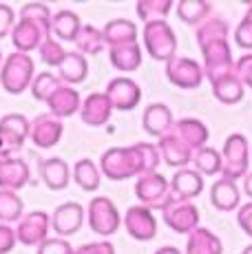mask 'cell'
<instances>
[{
	"label": "cell",
	"instance_id": "cell-1",
	"mask_svg": "<svg viewBox=\"0 0 252 254\" xmlns=\"http://www.w3.org/2000/svg\"><path fill=\"white\" fill-rule=\"evenodd\" d=\"M100 170L111 182H124L130 177H142L144 175V162L139 153V144L133 146H113L104 150L100 157Z\"/></svg>",
	"mask_w": 252,
	"mask_h": 254
},
{
	"label": "cell",
	"instance_id": "cell-2",
	"mask_svg": "<svg viewBox=\"0 0 252 254\" xmlns=\"http://www.w3.org/2000/svg\"><path fill=\"white\" fill-rule=\"evenodd\" d=\"M36 80V62L29 53H9L0 69V84L9 95H20Z\"/></svg>",
	"mask_w": 252,
	"mask_h": 254
},
{
	"label": "cell",
	"instance_id": "cell-3",
	"mask_svg": "<svg viewBox=\"0 0 252 254\" xmlns=\"http://www.w3.org/2000/svg\"><path fill=\"white\" fill-rule=\"evenodd\" d=\"M144 49L157 62H171L177 56V36L166 20H155L144 24Z\"/></svg>",
	"mask_w": 252,
	"mask_h": 254
},
{
	"label": "cell",
	"instance_id": "cell-4",
	"mask_svg": "<svg viewBox=\"0 0 252 254\" xmlns=\"http://www.w3.org/2000/svg\"><path fill=\"white\" fill-rule=\"evenodd\" d=\"M221 157H224V173H221V177L230 179V182L244 179L248 175V164H250V144L246 139V135L241 133L228 135L224 141Z\"/></svg>",
	"mask_w": 252,
	"mask_h": 254
},
{
	"label": "cell",
	"instance_id": "cell-5",
	"mask_svg": "<svg viewBox=\"0 0 252 254\" xmlns=\"http://www.w3.org/2000/svg\"><path fill=\"white\" fill-rule=\"evenodd\" d=\"M135 197L139 206H146L151 210H162L171 201V182L162 173H148L137 177L135 182Z\"/></svg>",
	"mask_w": 252,
	"mask_h": 254
},
{
	"label": "cell",
	"instance_id": "cell-6",
	"mask_svg": "<svg viewBox=\"0 0 252 254\" xmlns=\"http://www.w3.org/2000/svg\"><path fill=\"white\" fill-rule=\"evenodd\" d=\"M86 221L89 228L100 237H111L120 230L122 226V217H120V210L111 201L109 197H93L86 208Z\"/></svg>",
	"mask_w": 252,
	"mask_h": 254
},
{
	"label": "cell",
	"instance_id": "cell-7",
	"mask_svg": "<svg viewBox=\"0 0 252 254\" xmlns=\"http://www.w3.org/2000/svg\"><path fill=\"white\" fill-rule=\"evenodd\" d=\"M201 56H203V73H206L208 82H215L224 75H230L237 69V60H232V49L228 40H217L210 45L201 47Z\"/></svg>",
	"mask_w": 252,
	"mask_h": 254
},
{
	"label": "cell",
	"instance_id": "cell-8",
	"mask_svg": "<svg viewBox=\"0 0 252 254\" xmlns=\"http://www.w3.org/2000/svg\"><path fill=\"white\" fill-rule=\"evenodd\" d=\"M31 133V122L20 113H9L0 120V155L13 157L25 146Z\"/></svg>",
	"mask_w": 252,
	"mask_h": 254
},
{
	"label": "cell",
	"instance_id": "cell-9",
	"mask_svg": "<svg viewBox=\"0 0 252 254\" xmlns=\"http://www.w3.org/2000/svg\"><path fill=\"white\" fill-rule=\"evenodd\" d=\"M164 223L177 234H190L199 228V208L192 201L171 197V201L162 208Z\"/></svg>",
	"mask_w": 252,
	"mask_h": 254
},
{
	"label": "cell",
	"instance_id": "cell-10",
	"mask_svg": "<svg viewBox=\"0 0 252 254\" xmlns=\"http://www.w3.org/2000/svg\"><path fill=\"white\" fill-rule=\"evenodd\" d=\"M166 77L171 80V84L190 91L199 89L206 73H203L201 64H197V60L186 56H175L171 62H166Z\"/></svg>",
	"mask_w": 252,
	"mask_h": 254
},
{
	"label": "cell",
	"instance_id": "cell-11",
	"mask_svg": "<svg viewBox=\"0 0 252 254\" xmlns=\"http://www.w3.org/2000/svg\"><path fill=\"white\" fill-rule=\"evenodd\" d=\"M49 230H51V217L45 210H33V212L25 214L18 221L16 237L22 246L38 248L40 243H45L49 239Z\"/></svg>",
	"mask_w": 252,
	"mask_h": 254
},
{
	"label": "cell",
	"instance_id": "cell-12",
	"mask_svg": "<svg viewBox=\"0 0 252 254\" xmlns=\"http://www.w3.org/2000/svg\"><path fill=\"white\" fill-rule=\"evenodd\" d=\"M126 232L135 239V241H153L157 237V219H155L153 210L146 206H130L126 210L122 219Z\"/></svg>",
	"mask_w": 252,
	"mask_h": 254
},
{
	"label": "cell",
	"instance_id": "cell-13",
	"mask_svg": "<svg viewBox=\"0 0 252 254\" xmlns=\"http://www.w3.org/2000/svg\"><path fill=\"white\" fill-rule=\"evenodd\" d=\"M104 93L115 111H133L135 106L142 102V89H139V84L126 75L113 77V80L106 84Z\"/></svg>",
	"mask_w": 252,
	"mask_h": 254
},
{
	"label": "cell",
	"instance_id": "cell-14",
	"mask_svg": "<svg viewBox=\"0 0 252 254\" xmlns=\"http://www.w3.org/2000/svg\"><path fill=\"white\" fill-rule=\"evenodd\" d=\"M84 219H86V212L80 203L66 201V203H60V206L53 210L51 228L56 230L58 237L66 239V237H73V234L80 232V228L84 226Z\"/></svg>",
	"mask_w": 252,
	"mask_h": 254
},
{
	"label": "cell",
	"instance_id": "cell-15",
	"mask_svg": "<svg viewBox=\"0 0 252 254\" xmlns=\"http://www.w3.org/2000/svg\"><path fill=\"white\" fill-rule=\"evenodd\" d=\"M62 133H64L62 120H58V117L51 113H42L31 122L29 139H31L38 148H53V146L62 139Z\"/></svg>",
	"mask_w": 252,
	"mask_h": 254
},
{
	"label": "cell",
	"instance_id": "cell-16",
	"mask_svg": "<svg viewBox=\"0 0 252 254\" xmlns=\"http://www.w3.org/2000/svg\"><path fill=\"white\" fill-rule=\"evenodd\" d=\"M157 148L159 153H162V159L166 166H171V168H186L188 164L192 162V157H195V153H192L190 148H188L186 144L182 141L179 135H175V130H168L166 135H162L157 141Z\"/></svg>",
	"mask_w": 252,
	"mask_h": 254
},
{
	"label": "cell",
	"instance_id": "cell-17",
	"mask_svg": "<svg viewBox=\"0 0 252 254\" xmlns=\"http://www.w3.org/2000/svg\"><path fill=\"white\" fill-rule=\"evenodd\" d=\"M31 182L29 164L20 157H4L0 155V190H22Z\"/></svg>",
	"mask_w": 252,
	"mask_h": 254
},
{
	"label": "cell",
	"instance_id": "cell-18",
	"mask_svg": "<svg viewBox=\"0 0 252 254\" xmlns=\"http://www.w3.org/2000/svg\"><path fill=\"white\" fill-rule=\"evenodd\" d=\"M47 38H51V33L45 31L40 24L27 20V18H20L11 31V42H13V47H16L18 53L36 51V49H40V45L47 40Z\"/></svg>",
	"mask_w": 252,
	"mask_h": 254
},
{
	"label": "cell",
	"instance_id": "cell-19",
	"mask_svg": "<svg viewBox=\"0 0 252 254\" xmlns=\"http://www.w3.org/2000/svg\"><path fill=\"white\" fill-rule=\"evenodd\" d=\"M113 104L109 102V97H106V93H91V95H86L84 100H82V109H80V117L82 122H84L86 126H104L106 122L111 120V115H113Z\"/></svg>",
	"mask_w": 252,
	"mask_h": 254
},
{
	"label": "cell",
	"instance_id": "cell-20",
	"mask_svg": "<svg viewBox=\"0 0 252 254\" xmlns=\"http://www.w3.org/2000/svg\"><path fill=\"white\" fill-rule=\"evenodd\" d=\"M203 192V175L197 173L195 168H182L175 170L171 177V194L175 199H184V201H192Z\"/></svg>",
	"mask_w": 252,
	"mask_h": 254
},
{
	"label": "cell",
	"instance_id": "cell-21",
	"mask_svg": "<svg viewBox=\"0 0 252 254\" xmlns=\"http://www.w3.org/2000/svg\"><path fill=\"white\" fill-rule=\"evenodd\" d=\"M38 168H40V179L53 192L64 190L71 182V168L62 157H49V159L38 157Z\"/></svg>",
	"mask_w": 252,
	"mask_h": 254
},
{
	"label": "cell",
	"instance_id": "cell-22",
	"mask_svg": "<svg viewBox=\"0 0 252 254\" xmlns=\"http://www.w3.org/2000/svg\"><path fill=\"white\" fill-rule=\"evenodd\" d=\"M47 106H49V113L56 115L58 120L73 117L75 113H80V109H82L80 91L73 89V86H69V84H62L60 89L51 95V100L47 102Z\"/></svg>",
	"mask_w": 252,
	"mask_h": 254
},
{
	"label": "cell",
	"instance_id": "cell-23",
	"mask_svg": "<svg viewBox=\"0 0 252 254\" xmlns=\"http://www.w3.org/2000/svg\"><path fill=\"white\" fill-rule=\"evenodd\" d=\"M175 126L173 122V111L168 109L166 104H159V102H153L144 109L142 115V128L146 130L151 137H162L168 130Z\"/></svg>",
	"mask_w": 252,
	"mask_h": 254
},
{
	"label": "cell",
	"instance_id": "cell-24",
	"mask_svg": "<svg viewBox=\"0 0 252 254\" xmlns=\"http://www.w3.org/2000/svg\"><path fill=\"white\" fill-rule=\"evenodd\" d=\"M173 130H175V135L182 137V141L192 150V153L206 148V141H208V137H210L208 126L203 124L201 120H197V117H184V120L175 122Z\"/></svg>",
	"mask_w": 252,
	"mask_h": 254
},
{
	"label": "cell",
	"instance_id": "cell-25",
	"mask_svg": "<svg viewBox=\"0 0 252 254\" xmlns=\"http://www.w3.org/2000/svg\"><path fill=\"white\" fill-rule=\"evenodd\" d=\"M104 33V42L109 49L113 47H124V45H135L139 38L137 33V24L133 20H126V18H115L109 20L102 29Z\"/></svg>",
	"mask_w": 252,
	"mask_h": 254
},
{
	"label": "cell",
	"instance_id": "cell-26",
	"mask_svg": "<svg viewBox=\"0 0 252 254\" xmlns=\"http://www.w3.org/2000/svg\"><path fill=\"white\" fill-rule=\"evenodd\" d=\"M210 203L221 212H232V210H239L241 206V190L237 182L230 179H217L210 188Z\"/></svg>",
	"mask_w": 252,
	"mask_h": 254
},
{
	"label": "cell",
	"instance_id": "cell-27",
	"mask_svg": "<svg viewBox=\"0 0 252 254\" xmlns=\"http://www.w3.org/2000/svg\"><path fill=\"white\" fill-rule=\"evenodd\" d=\"M58 77L69 86L82 84V82L89 77V62H86V56H82L80 51H69L66 58L62 60V64L58 66Z\"/></svg>",
	"mask_w": 252,
	"mask_h": 254
},
{
	"label": "cell",
	"instance_id": "cell-28",
	"mask_svg": "<svg viewBox=\"0 0 252 254\" xmlns=\"http://www.w3.org/2000/svg\"><path fill=\"white\" fill-rule=\"evenodd\" d=\"M82 29V20L75 11H69V9H62V11H56L51 18V36H56V40L60 42H75L77 33Z\"/></svg>",
	"mask_w": 252,
	"mask_h": 254
},
{
	"label": "cell",
	"instance_id": "cell-29",
	"mask_svg": "<svg viewBox=\"0 0 252 254\" xmlns=\"http://www.w3.org/2000/svg\"><path fill=\"white\" fill-rule=\"evenodd\" d=\"M186 254H224V243L212 230L197 228L188 234Z\"/></svg>",
	"mask_w": 252,
	"mask_h": 254
},
{
	"label": "cell",
	"instance_id": "cell-30",
	"mask_svg": "<svg viewBox=\"0 0 252 254\" xmlns=\"http://www.w3.org/2000/svg\"><path fill=\"white\" fill-rule=\"evenodd\" d=\"M210 86H212V95H215L221 104H237V102H241L246 95V86H244V82L239 80L237 71L210 82Z\"/></svg>",
	"mask_w": 252,
	"mask_h": 254
},
{
	"label": "cell",
	"instance_id": "cell-31",
	"mask_svg": "<svg viewBox=\"0 0 252 254\" xmlns=\"http://www.w3.org/2000/svg\"><path fill=\"white\" fill-rule=\"evenodd\" d=\"M142 58H144V53H142L139 42H135V45H124V47L109 49L111 64H113L118 71H124V73L137 71L139 66H142Z\"/></svg>",
	"mask_w": 252,
	"mask_h": 254
},
{
	"label": "cell",
	"instance_id": "cell-32",
	"mask_svg": "<svg viewBox=\"0 0 252 254\" xmlns=\"http://www.w3.org/2000/svg\"><path fill=\"white\" fill-rule=\"evenodd\" d=\"M175 9L179 20L192 24V27H199L201 22H206L212 16V4L206 0H179Z\"/></svg>",
	"mask_w": 252,
	"mask_h": 254
},
{
	"label": "cell",
	"instance_id": "cell-33",
	"mask_svg": "<svg viewBox=\"0 0 252 254\" xmlns=\"http://www.w3.org/2000/svg\"><path fill=\"white\" fill-rule=\"evenodd\" d=\"M73 182L80 186L84 192H95L102 184L100 166H95L91 159H86V157L77 159L75 166H73Z\"/></svg>",
	"mask_w": 252,
	"mask_h": 254
},
{
	"label": "cell",
	"instance_id": "cell-34",
	"mask_svg": "<svg viewBox=\"0 0 252 254\" xmlns=\"http://www.w3.org/2000/svg\"><path fill=\"white\" fill-rule=\"evenodd\" d=\"M228 36H230V27H228V22L219 16H210L206 22H201L195 31L199 49L210 45V42H217V40H228Z\"/></svg>",
	"mask_w": 252,
	"mask_h": 254
},
{
	"label": "cell",
	"instance_id": "cell-35",
	"mask_svg": "<svg viewBox=\"0 0 252 254\" xmlns=\"http://www.w3.org/2000/svg\"><path fill=\"white\" fill-rule=\"evenodd\" d=\"M75 47L82 56H98V53H102L106 47L102 29L93 27V24H82L80 33H77Z\"/></svg>",
	"mask_w": 252,
	"mask_h": 254
},
{
	"label": "cell",
	"instance_id": "cell-36",
	"mask_svg": "<svg viewBox=\"0 0 252 254\" xmlns=\"http://www.w3.org/2000/svg\"><path fill=\"white\" fill-rule=\"evenodd\" d=\"M192 164H195L197 173H201L203 177H215V175L224 173V157H221L219 150L210 148V146L197 150L195 157H192Z\"/></svg>",
	"mask_w": 252,
	"mask_h": 254
},
{
	"label": "cell",
	"instance_id": "cell-37",
	"mask_svg": "<svg viewBox=\"0 0 252 254\" xmlns=\"http://www.w3.org/2000/svg\"><path fill=\"white\" fill-rule=\"evenodd\" d=\"M25 203L13 190H0V223H16L25 217Z\"/></svg>",
	"mask_w": 252,
	"mask_h": 254
},
{
	"label": "cell",
	"instance_id": "cell-38",
	"mask_svg": "<svg viewBox=\"0 0 252 254\" xmlns=\"http://www.w3.org/2000/svg\"><path fill=\"white\" fill-rule=\"evenodd\" d=\"M173 7H175L173 0H139L135 4V11H137V18H142L144 24H146L155 20H166Z\"/></svg>",
	"mask_w": 252,
	"mask_h": 254
},
{
	"label": "cell",
	"instance_id": "cell-39",
	"mask_svg": "<svg viewBox=\"0 0 252 254\" xmlns=\"http://www.w3.org/2000/svg\"><path fill=\"white\" fill-rule=\"evenodd\" d=\"M62 86V80L58 75H53L51 71H42L36 75L31 84V95L36 97L38 102H49L51 95Z\"/></svg>",
	"mask_w": 252,
	"mask_h": 254
},
{
	"label": "cell",
	"instance_id": "cell-40",
	"mask_svg": "<svg viewBox=\"0 0 252 254\" xmlns=\"http://www.w3.org/2000/svg\"><path fill=\"white\" fill-rule=\"evenodd\" d=\"M20 18H27V20L40 24L45 31L51 33V18H53V13H51V9L47 7V4H42V2H27L25 7L20 9Z\"/></svg>",
	"mask_w": 252,
	"mask_h": 254
},
{
	"label": "cell",
	"instance_id": "cell-41",
	"mask_svg": "<svg viewBox=\"0 0 252 254\" xmlns=\"http://www.w3.org/2000/svg\"><path fill=\"white\" fill-rule=\"evenodd\" d=\"M38 53H40V60L45 62L47 66H56L58 69L69 51H64V47L60 45V40H56V38H47V40L40 45V49H38Z\"/></svg>",
	"mask_w": 252,
	"mask_h": 254
},
{
	"label": "cell",
	"instance_id": "cell-42",
	"mask_svg": "<svg viewBox=\"0 0 252 254\" xmlns=\"http://www.w3.org/2000/svg\"><path fill=\"white\" fill-rule=\"evenodd\" d=\"M36 254H73V248L66 239L62 237H49L45 243L36 248Z\"/></svg>",
	"mask_w": 252,
	"mask_h": 254
},
{
	"label": "cell",
	"instance_id": "cell-43",
	"mask_svg": "<svg viewBox=\"0 0 252 254\" xmlns=\"http://www.w3.org/2000/svg\"><path fill=\"white\" fill-rule=\"evenodd\" d=\"M235 42L239 49L252 51V20L250 18H241V22L235 29Z\"/></svg>",
	"mask_w": 252,
	"mask_h": 254
},
{
	"label": "cell",
	"instance_id": "cell-44",
	"mask_svg": "<svg viewBox=\"0 0 252 254\" xmlns=\"http://www.w3.org/2000/svg\"><path fill=\"white\" fill-rule=\"evenodd\" d=\"M237 75L244 82V86L252 89V53H244V56L237 60Z\"/></svg>",
	"mask_w": 252,
	"mask_h": 254
},
{
	"label": "cell",
	"instance_id": "cell-45",
	"mask_svg": "<svg viewBox=\"0 0 252 254\" xmlns=\"http://www.w3.org/2000/svg\"><path fill=\"white\" fill-rule=\"evenodd\" d=\"M18 237H16V228L7 226V223H0V254H9L16 248Z\"/></svg>",
	"mask_w": 252,
	"mask_h": 254
},
{
	"label": "cell",
	"instance_id": "cell-46",
	"mask_svg": "<svg viewBox=\"0 0 252 254\" xmlns=\"http://www.w3.org/2000/svg\"><path fill=\"white\" fill-rule=\"evenodd\" d=\"M16 27V13L9 4L0 2V38H7Z\"/></svg>",
	"mask_w": 252,
	"mask_h": 254
},
{
	"label": "cell",
	"instance_id": "cell-47",
	"mask_svg": "<svg viewBox=\"0 0 252 254\" xmlns=\"http://www.w3.org/2000/svg\"><path fill=\"white\" fill-rule=\"evenodd\" d=\"M73 254H115V246L109 241H95V243H84V246L75 248Z\"/></svg>",
	"mask_w": 252,
	"mask_h": 254
},
{
	"label": "cell",
	"instance_id": "cell-48",
	"mask_svg": "<svg viewBox=\"0 0 252 254\" xmlns=\"http://www.w3.org/2000/svg\"><path fill=\"white\" fill-rule=\"evenodd\" d=\"M237 223H239V228L248 234V237H252V201L244 203V206L239 208V212H237Z\"/></svg>",
	"mask_w": 252,
	"mask_h": 254
},
{
	"label": "cell",
	"instance_id": "cell-49",
	"mask_svg": "<svg viewBox=\"0 0 252 254\" xmlns=\"http://www.w3.org/2000/svg\"><path fill=\"white\" fill-rule=\"evenodd\" d=\"M244 192L248 194V199L252 201V173H248V175L244 177Z\"/></svg>",
	"mask_w": 252,
	"mask_h": 254
},
{
	"label": "cell",
	"instance_id": "cell-50",
	"mask_svg": "<svg viewBox=\"0 0 252 254\" xmlns=\"http://www.w3.org/2000/svg\"><path fill=\"white\" fill-rule=\"evenodd\" d=\"M155 254H182V252H179L177 248H173V246H164V248H159Z\"/></svg>",
	"mask_w": 252,
	"mask_h": 254
},
{
	"label": "cell",
	"instance_id": "cell-51",
	"mask_svg": "<svg viewBox=\"0 0 252 254\" xmlns=\"http://www.w3.org/2000/svg\"><path fill=\"white\" fill-rule=\"evenodd\" d=\"M244 18H250V20H252V4L248 7V11H246V16H244Z\"/></svg>",
	"mask_w": 252,
	"mask_h": 254
},
{
	"label": "cell",
	"instance_id": "cell-52",
	"mask_svg": "<svg viewBox=\"0 0 252 254\" xmlns=\"http://www.w3.org/2000/svg\"><path fill=\"white\" fill-rule=\"evenodd\" d=\"M241 254H252V246H248V248H246V250L241 252Z\"/></svg>",
	"mask_w": 252,
	"mask_h": 254
},
{
	"label": "cell",
	"instance_id": "cell-53",
	"mask_svg": "<svg viewBox=\"0 0 252 254\" xmlns=\"http://www.w3.org/2000/svg\"><path fill=\"white\" fill-rule=\"evenodd\" d=\"M0 64H2V51H0Z\"/></svg>",
	"mask_w": 252,
	"mask_h": 254
}]
</instances>
